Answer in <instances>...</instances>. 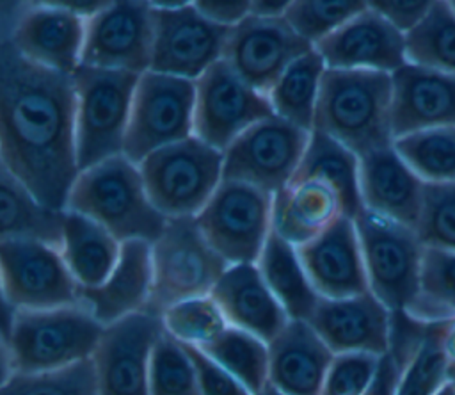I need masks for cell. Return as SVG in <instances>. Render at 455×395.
Wrapping results in <instances>:
<instances>
[{"mask_svg":"<svg viewBox=\"0 0 455 395\" xmlns=\"http://www.w3.org/2000/svg\"><path fill=\"white\" fill-rule=\"evenodd\" d=\"M363 208L416 230L425 181L405 164L395 146L359 157Z\"/></svg>","mask_w":455,"mask_h":395,"instance_id":"cell-23","label":"cell"},{"mask_svg":"<svg viewBox=\"0 0 455 395\" xmlns=\"http://www.w3.org/2000/svg\"><path fill=\"white\" fill-rule=\"evenodd\" d=\"M446 383L450 375L441 349L439 324H430L427 336L402 367L395 395H435Z\"/></svg>","mask_w":455,"mask_h":395,"instance_id":"cell-41","label":"cell"},{"mask_svg":"<svg viewBox=\"0 0 455 395\" xmlns=\"http://www.w3.org/2000/svg\"><path fill=\"white\" fill-rule=\"evenodd\" d=\"M434 0L421 2H370V7L377 11L386 21H389L396 30L407 36L414 30L428 14Z\"/></svg>","mask_w":455,"mask_h":395,"instance_id":"cell-45","label":"cell"},{"mask_svg":"<svg viewBox=\"0 0 455 395\" xmlns=\"http://www.w3.org/2000/svg\"><path fill=\"white\" fill-rule=\"evenodd\" d=\"M313 48L284 18L265 20L249 14L229 30L222 60L249 85L268 96L284 69Z\"/></svg>","mask_w":455,"mask_h":395,"instance_id":"cell-18","label":"cell"},{"mask_svg":"<svg viewBox=\"0 0 455 395\" xmlns=\"http://www.w3.org/2000/svg\"><path fill=\"white\" fill-rule=\"evenodd\" d=\"M405 313L423 324L455 318V253L425 247L418 294Z\"/></svg>","mask_w":455,"mask_h":395,"instance_id":"cell-33","label":"cell"},{"mask_svg":"<svg viewBox=\"0 0 455 395\" xmlns=\"http://www.w3.org/2000/svg\"><path fill=\"white\" fill-rule=\"evenodd\" d=\"M439 340L443 354L448 363V375L451 383L455 379V318L439 324Z\"/></svg>","mask_w":455,"mask_h":395,"instance_id":"cell-48","label":"cell"},{"mask_svg":"<svg viewBox=\"0 0 455 395\" xmlns=\"http://www.w3.org/2000/svg\"><path fill=\"white\" fill-rule=\"evenodd\" d=\"M139 167L164 217H196L224 180V153L192 135L151 153Z\"/></svg>","mask_w":455,"mask_h":395,"instance_id":"cell-7","label":"cell"},{"mask_svg":"<svg viewBox=\"0 0 455 395\" xmlns=\"http://www.w3.org/2000/svg\"><path fill=\"white\" fill-rule=\"evenodd\" d=\"M196 82L146 71L139 77L124 157L140 164L151 153L194 135Z\"/></svg>","mask_w":455,"mask_h":395,"instance_id":"cell-9","label":"cell"},{"mask_svg":"<svg viewBox=\"0 0 455 395\" xmlns=\"http://www.w3.org/2000/svg\"><path fill=\"white\" fill-rule=\"evenodd\" d=\"M274 116L267 94L240 78L224 60L196 80L194 135L219 151L252 125Z\"/></svg>","mask_w":455,"mask_h":395,"instance_id":"cell-15","label":"cell"},{"mask_svg":"<svg viewBox=\"0 0 455 395\" xmlns=\"http://www.w3.org/2000/svg\"><path fill=\"white\" fill-rule=\"evenodd\" d=\"M258 395H284V393H281L279 390H275L274 386H270V384H268V386H265Z\"/></svg>","mask_w":455,"mask_h":395,"instance_id":"cell-51","label":"cell"},{"mask_svg":"<svg viewBox=\"0 0 455 395\" xmlns=\"http://www.w3.org/2000/svg\"><path fill=\"white\" fill-rule=\"evenodd\" d=\"M370 292L391 311H407L421 276L425 246L414 228L364 210L354 219Z\"/></svg>","mask_w":455,"mask_h":395,"instance_id":"cell-8","label":"cell"},{"mask_svg":"<svg viewBox=\"0 0 455 395\" xmlns=\"http://www.w3.org/2000/svg\"><path fill=\"white\" fill-rule=\"evenodd\" d=\"M162 331V318L151 311L103 327L91 358L100 395H149L151 352Z\"/></svg>","mask_w":455,"mask_h":395,"instance_id":"cell-17","label":"cell"},{"mask_svg":"<svg viewBox=\"0 0 455 395\" xmlns=\"http://www.w3.org/2000/svg\"><path fill=\"white\" fill-rule=\"evenodd\" d=\"M325 71V62L315 48L293 60L268 91L274 116L313 132Z\"/></svg>","mask_w":455,"mask_h":395,"instance_id":"cell-32","label":"cell"},{"mask_svg":"<svg viewBox=\"0 0 455 395\" xmlns=\"http://www.w3.org/2000/svg\"><path fill=\"white\" fill-rule=\"evenodd\" d=\"M199 349L238 379L252 395L268 386V343L256 335L228 326L220 336Z\"/></svg>","mask_w":455,"mask_h":395,"instance_id":"cell-34","label":"cell"},{"mask_svg":"<svg viewBox=\"0 0 455 395\" xmlns=\"http://www.w3.org/2000/svg\"><path fill=\"white\" fill-rule=\"evenodd\" d=\"M451 384H453V388H455V379H453V381H451Z\"/></svg>","mask_w":455,"mask_h":395,"instance_id":"cell-53","label":"cell"},{"mask_svg":"<svg viewBox=\"0 0 455 395\" xmlns=\"http://www.w3.org/2000/svg\"><path fill=\"white\" fill-rule=\"evenodd\" d=\"M153 5L116 0L87 20L82 66L142 75L151 69Z\"/></svg>","mask_w":455,"mask_h":395,"instance_id":"cell-16","label":"cell"},{"mask_svg":"<svg viewBox=\"0 0 455 395\" xmlns=\"http://www.w3.org/2000/svg\"><path fill=\"white\" fill-rule=\"evenodd\" d=\"M0 395H100L92 361L46 372H12L2 377Z\"/></svg>","mask_w":455,"mask_h":395,"instance_id":"cell-37","label":"cell"},{"mask_svg":"<svg viewBox=\"0 0 455 395\" xmlns=\"http://www.w3.org/2000/svg\"><path fill=\"white\" fill-rule=\"evenodd\" d=\"M322 180L339 196L343 214L355 219L363 212L359 190V157L336 139L313 130L293 180Z\"/></svg>","mask_w":455,"mask_h":395,"instance_id":"cell-31","label":"cell"},{"mask_svg":"<svg viewBox=\"0 0 455 395\" xmlns=\"http://www.w3.org/2000/svg\"><path fill=\"white\" fill-rule=\"evenodd\" d=\"M290 7V0L283 2H268V0H252L251 2V16L265 18V20H281L286 16Z\"/></svg>","mask_w":455,"mask_h":395,"instance_id":"cell-49","label":"cell"},{"mask_svg":"<svg viewBox=\"0 0 455 395\" xmlns=\"http://www.w3.org/2000/svg\"><path fill=\"white\" fill-rule=\"evenodd\" d=\"M121 246L96 221L66 210L60 254L80 288H96L107 281L119 262Z\"/></svg>","mask_w":455,"mask_h":395,"instance_id":"cell-28","label":"cell"},{"mask_svg":"<svg viewBox=\"0 0 455 395\" xmlns=\"http://www.w3.org/2000/svg\"><path fill=\"white\" fill-rule=\"evenodd\" d=\"M400 374H402V367L396 363V359L389 352L380 356L375 377L364 395H395L400 381Z\"/></svg>","mask_w":455,"mask_h":395,"instance_id":"cell-47","label":"cell"},{"mask_svg":"<svg viewBox=\"0 0 455 395\" xmlns=\"http://www.w3.org/2000/svg\"><path fill=\"white\" fill-rule=\"evenodd\" d=\"M16 12H2V41L28 62L73 77L82 66L87 20L62 2H20Z\"/></svg>","mask_w":455,"mask_h":395,"instance_id":"cell-11","label":"cell"},{"mask_svg":"<svg viewBox=\"0 0 455 395\" xmlns=\"http://www.w3.org/2000/svg\"><path fill=\"white\" fill-rule=\"evenodd\" d=\"M341 215L338 192L322 180H291L274 194L272 230L295 247L322 235Z\"/></svg>","mask_w":455,"mask_h":395,"instance_id":"cell-27","label":"cell"},{"mask_svg":"<svg viewBox=\"0 0 455 395\" xmlns=\"http://www.w3.org/2000/svg\"><path fill=\"white\" fill-rule=\"evenodd\" d=\"M5 306L4 377L12 372H46L87 361L105 327L82 302L44 310Z\"/></svg>","mask_w":455,"mask_h":395,"instance_id":"cell-2","label":"cell"},{"mask_svg":"<svg viewBox=\"0 0 455 395\" xmlns=\"http://www.w3.org/2000/svg\"><path fill=\"white\" fill-rule=\"evenodd\" d=\"M297 251L320 297L343 299L370 292L354 219L341 215L329 230Z\"/></svg>","mask_w":455,"mask_h":395,"instance_id":"cell-21","label":"cell"},{"mask_svg":"<svg viewBox=\"0 0 455 395\" xmlns=\"http://www.w3.org/2000/svg\"><path fill=\"white\" fill-rule=\"evenodd\" d=\"M192 356L201 395H252L238 379H235L226 368L215 363L203 349L185 345Z\"/></svg>","mask_w":455,"mask_h":395,"instance_id":"cell-44","label":"cell"},{"mask_svg":"<svg viewBox=\"0 0 455 395\" xmlns=\"http://www.w3.org/2000/svg\"><path fill=\"white\" fill-rule=\"evenodd\" d=\"M212 297L229 326L243 329L270 343L290 317L267 286L256 263L229 265Z\"/></svg>","mask_w":455,"mask_h":395,"instance_id":"cell-26","label":"cell"},{"mask_svg":"<svg viewBox=\"0 0 455 395\" xmlns=\"http://www.w3.org/2000/svg\"><path fill=\"white\" fill-rule=\"evenodd\" d=\"M435 395H455V388L451 383H446Z\"/></svg>","mask_w":455,"mask_h":395,"instance_id":"cell-50","label":"cell"},{"mask_svg":"<svg viewBox=\"0 0 455 395\" xmlns=\"http://www.w3.org/2000/svg\"><path fill=\"white\" fill-rule=\"evenodd\" d=\"M151 5L155 36L149 71L196 82L222 60L231 28L204 18L194 2Z\"/></svg>","mask_w":455,"mask_h":395,"instance_id":"cell-12","label":"cell"},{"mask_svg":"<svg viewBox=\"0 0 455 395\" xmlns=\"http://www.w3.org/2000/svg\"><path fill=\"white\" fill-rule=\"evenodd\" d=\"M380 356L334 354L320 395H364L375 377Z\"/></svg>","mask_w":455,"mask_h":395,"instance_id":"cell-43","label":"cell"},{"mask_svg":"<svg viewBox=\"0 0 455 395\" xmlns=\"http://www.w3.org/2000/svg\"><path fill=\"white\" fill-rule=\"evenodd\" d=\"M272 203L254 185L222 180L196 221L210 246L229 263H256L272 231Z\"/></svg>","mask_w":455,"mask_h":395,"instance_id":"cell-10","label":"cell"},{"mask_svg":"<svg viewBox=\"0 0 455 395\" xmlns=\"http://www.w3.org/2000/svg\"><path fill=\"white\" fill-rule=\"evenodd\" d=\"M334 352L307 320H288L268 343V384L284 395H320Z\"/></svg>","mask_w":455,"mask_h":395,"instance_id":"cell-24","label":"cell"},{"mask_svg":"<svg viewBox=\"0 0 455 395\" xmlns=\"http://www.w3.org/2000/svg\"><path fill=\"white\" fill-rule=\"evenodd\" d=\"M153 292L151 244L128 240L121 246L117 265L107 281L96 288H80V302L108 326L133 313L148 311Z\"/></svg>","mask_w":455,"mask_h":395,"instance_id":"cell-25","label":"cell"},{"mask_svg":"<svg viewBox=\"0 0 455 395\" xmlns=\"http://www.w3.org/2000/svg\"><path fill=\"white\" fill-rule=\"evenodd\" d=\"M149 395H201L188 349L165 329L151 352Z\"/></svg>","mask_w":455,"mask_h":395,"instance_id":"cell-39","label":"cell"},{"mask_svg":"<svg viewBox=\"0 0 455 395\" xmlns=\"http://www.w3.org/2000/svg\"><path fill=\"white\" fill-rule=\"evenodd\" d=\"M160 318L164 329L172 338L194 347L212 343L229 326L212 294L176 302L169 306Z\"/></svg>","mask_w":455,"mask_h":395,"instance_id":"cell-38","label":"cell"},{"mask_svg":"<svg viewBox=\"0 0 455 395\" xmlns=\"http://www.w3.org/2000/svg\"><path fill=\"white\" fill-rule=\"evenodd\" d=\"M0 240H30L60 249L66 210L41 203L0 165Z\"/></svg>","mask_w":455,"mask_h":395,"instance_id":"cell-29","label":"cell"},{"mask_svg":"<svg viewBox=\"0 0 455 395\" xmlns=\"http://www.w3.org/2000/svg\"><path fill=\"white\" fill-rule=\"evenodd\" d=\"M307 322L334 354L384 356L391 347V311L371 294L320 297Z\"/></svg>","mask_w":455,"mask_h":395,"instance_id":"cell-20","label":"cell"},{"mask_svg":"<svg viewBox=\"0 0 455 395\" xmlns=\"http://www.w3.org/2000/svg\"><path fill=\"white\" fill-rule=\"evenodd\" d=\"M407 62L455 75V12L450 0H434L425 20L405 36Z\"/></svg>","mask_w":455,"mask_h":395,"instance_id":"cell-35","label":"cell"},{"mask_svg":"<svg viewBox=\"0 0 455 395\" xmlns=\"http://www.w3.org/2000/svg\"><path fill=\"white\" fill-rule=\"evenodd\" d=\"M391 130L409 133L455 126V75L407 62L391 73Z\"/></svg>","mask_w":455,"mask_h":395,"instance_id":"cell-22","label":"cell"},{"mask_svg":"<svg viewBox=\"0 0 455 395\" xmlns=\"http://www.w3.org/2000/svg\"><path fill=\"white\" fill-rule=\"evenodd\" d=\"M4 302L16 310H44L80 302V286L60 249L30 240H0Z\"/></svg>","mask_w":455,"mask_h":395,"instance_id":"cell-14","label":"cell"},{"mask_svg":"<svg viewBox=\"0 0 455 395\" xmlns=\"http://www.w3.org/2000/svg\"><path fill=\"white\" fill-rule=\"evenodd\" d=\"M393 146L425 183H455V126L409 133Z\"/></svg>","mask_w":455,"mask_h":395,"instance_id":"cell-36","label":"cell"},{"mask_svg":"<svg viewBox=\"0 0 455 395\" xmlns=\"http://www.w3.org/2000/svg\"><path fill=\"white\" fill-rule=\"evenodd\" d=\"M66 210L82 214L107 228L119 242L153 244L167 224L151 203L139 164L124 155L80 171Z\"/></svg>","mask_w":455,"mask_h":395,"instance_id":"cell-4","label":"cell"},{"mask_svg":"<svg viewBox=\"0 0 455 395\" xmlns=\"http://www.w3.org/2000/svg\"><path fill=\"white\" fill-rule=\"evenodd\" d=\"M315 50L327 69L395 73L407 64L405 36L368 7L341 25Z\"/></svg>","mask_w":455,"mask_h":395,"instance_id":"cell-19","label":"cell"},{"mask_svg":"<svg viewBox=\"0 0 455 395\" xmlns=\"http://www.w3.org/2000/svg\"><path fill=\"white\" fill-rule=\"evenodd\" d=\"M196 9L208 18L210 21L226 27V28H233L238 23H242L249 12H251V2H219V0H201V2H194Z\"/></svg>","mask_w":455,"mask_h":395,"instance_id":"cell-46","label":"cell"},{"mask_svg":"<svg viewBox=\"0 0 455 395\" xmlns=\"http://www.w3.org/2000/svg\"><path fill=\"white\" fill-rule=\"evenodd\" d=\"M416 233L425 247L455 253V183H425Z\"/></svg>","mask_w":455,"mask_h":395,"instance_id":"cell-42","label":"cell"},{"mask_svg":"<svg viewBox=\"0 0 455 395\" xmlns=\"http://www.w3.org/2000/svg\"><path fill=\"white\" fill-rule=\"evenodd\" d=\"M153 292L148 311L162 315L169 306L210 295L229 263L204 238L196 217L167 219L151 244Z\"/></svg>","mask_w":455,"mask_h":395,"instance_id":"cell-6","label":"cell"},{"mask_svg":"<svg viewBox=\"0 0 455 395\" xmlns=\"http://www.w3.org/2000/svg\"><path fill=\"white\" fill-rule=\"evenodd\" d=\"M0 165L57 210H66L80 173L73 78L28 62L7 41H0Z\"/></svg>","mask_w":455,"mask_h":395,"instance_id":"cell-1","label":"cell"},{"mask_svg":"<svg viewBox=\"0 0 455 395\" xmlns=\"http://www.w3.org/2000/svg\"><path fill=\"white\" fill-rule=\"evenodd\" d=\"M391 96L387 73L327 69L313 130L336 139L357 157L393 146Z\"/></svg>","mask_w":455,"mask_h":395,"instance_id":"cell-3","label":"cell"},{"mask_svg":"<svg viewBox=\"0 0 455 395\" xmlns=\"http://www.w3.org/2000/svg\"><path fill=\"white\" fill-rule=\"evenodd\" d=\"M450 5H451V9H453V12H455V0H450Z\"/></svg>","mask_w":455,"mask_h":395,"instance_id":"cell-52","label":"cell"},{"mask_svg":"<svg viewBox=\"0 0 455 395\" xmlns=\"http://www.w3.org/2000/svg\"><path fill=\"white\" fill-rule=\"evenodd\" d=\"M256 265L288 317L291 320H307L320 295L302 267L297 247L272 230Z\"/></svg>","mask_w":455,"mask_h":395,"instance_id":"cell-30","label":"cell"},{"mask_svg":"<svg viewBox=\"0 0 455 395\" xmlns=\"http://www.w3.org/2000/svg\"><path fill=\"white\" fill-rule=\"evenodd\" d=\"M309 135V130L279 116L252 125L226 148L224 180L243 181L277 194L295 178Z\"/></svg>","mask_w":455,"mask_h":395,"instance_id":"cell-13","label":"cell"},{"mask_svg":"<svg viewBox=\"0 0 455 395\" xmlns=\"http://www.w3.org/2000/svg\"><path fill=\"white\" fill-rule=\"evenodd\" d=\"M366 7L368 2L291 0L284 20L304 41L316 46Z\"/></svg>","mask_w":455,"mask_h":395,"instance_id":"cell-40","label":"cell"},{"mask_svg":"<svg viewBox=\"0 0 455 395\" xmlns=\"http://www.w3.org/2000/svg\"><path fill=\"white\" fill-rule=\"evenodd\" d=\"M140 75L80 66L75 87V141L78 169L124 155L133 94Z\"/></svg>","mask_w":455,"mask_h":395,"instance_id":"cell-5","label":"cell"}]
</instances>
